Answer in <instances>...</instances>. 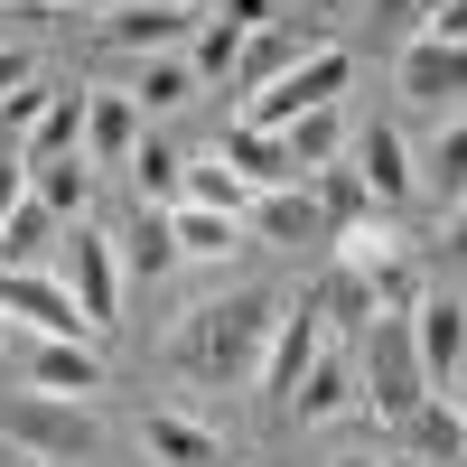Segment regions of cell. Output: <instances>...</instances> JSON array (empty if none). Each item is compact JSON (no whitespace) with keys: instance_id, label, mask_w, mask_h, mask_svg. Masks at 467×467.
Here are the masks:
<instances>
[{"instance_id":"obj_1","label":"cell","mask_w":467,"mask_h":467,"mask_svg":"<svg viewBox=\"0 0 467 467\" xmlns=\"http://www.w3.org/2000/svg\"><path fill=\"white\" fill-rule=\"evenodd\" d=\"M271 327H281V299H271V290L206 299V308H187V327H178V365L197 383H253Z\"/></svg>"},{"instance_id":"obj_2","label":"cell","mask_w":467,"mask_h":467,"mask_svg":"<svg viewBox=\"0 0 467 467\" xmlns=\"http://www.w3.org/2000/svg\"><path fill=\"white\" fill-rule=\"evenodd\" d=\"M356 374H365V411H374V420H393V431H402V420L440 393V383L420 374L411 318H374V327H365V346H356Z\"/></svg>"},{"instance_id":"obj_3","label":"cell","mask_w":467,"mask_h":467,"mask_svg":"<svg viewBox=\"0 0 467 467\" xmlns=\"http://www.w3.org/2000/svg\"><path fill=\"white\" fill-rule=\"evenodd\" d=\"M57 281L75 290V308H85V327L112 337L122 327V253H112V224H66V244H57Z\"/></svg>"},{"instance_id":"obj_4","label":"cell","mask_w":467,"mask_h":467,"mask_svg":"<svg viewBox=\"0 0 467 467\" xmlns=\"http://www.w3.org/2000/svg\"><path fill=\"white\" fill-rule=\"evenodd\" d=\"M0 431L19 440V458H37V467H75V458H94V411L85 402H57V393H10L0 402Z\"/></svg>"},{"instance_id":"obj_5","label":"cell","mask_w":467,"mask_h":467,"mask_svg":"<svg viewBox=\"0 0 467 467\" xmlns=\"http://www.w3.org/2000/svg\"><path fill=\"white\" fill-rule=\"evenodd\" d=\"M346 75H356V57H346V37H337V47L299 57V66L281 75V85L244 94V112H234V122H253V131H290L299 112H318V103H337V94H346Z\"/></svg>"},{"instance_id":"obj_6","label":"cell","mask_w":467,"mask_h":467,"mask_svg":"<svg viewBox=\"0 0 467 467\" xmlns=\"http://www.w3.org/2000/svg\"><path fill=\"white\" fill-rule=\"evenodd\" d=\"M318 47H337L327 10H308V19H271V28L244 37V57H234V85H224V94H262V85H281V75H290L299 57H318Z\"/></svg>"},{"instance_id":"obj_7","label":"cell","mask_w":467,"mask_h":467,"mask_svg":"<svg viewBox=\"0 0 467 467\" xmlns=\"http://www.w3.org/2000/svg\"><path fill=\"white\" fill-rule=\"evenodd\" d=\"M206 10H140V0H103V19H94V47L103 57H187V37H197Z\"/></svg>"},{"instance_id":"obj_8","label":"cell","mask_w":467,"mask_h":467,"mask_svg":"<svg viewBox=\"0 0 467 467\" xmlns=\"http://www.w3.org/2000/svg\"><path fill=\"white\" fill-rule=\"evenodd\" d=\"M393 85H402L420 112L458 122V112H467V47H449V37H411V47L393 57Z\"/></svg>"},{"instance_id":"obj_9","label":"cell","mask_w":467,"mask_h":467,"mask_svg":"<svg viewBox=\"0 0 467 467\" xmlns=\"http://www.w3.org/2000/svg\"><path fill=\"white\" fill-rule=\"evenodd\" d=\"M0 318L28 327V337H94L85 308H75V290L57 281V271H0Z\"/></svg>"},{"instance_id":"obj_10","label":"cell","mask_w":467,"mask_h":467,"mask_svg":"<svg viewBox=\"0 0 467 467\" xmlns=\"http://www.w3.org/2000/svg\"><path fill=\"white\" fill-rule=\"evenodd\" d=\"M318 356H327V318H318V299H290L281 327H271V346H262V374H253V383H262L271 402H290L299 374L318 365Z\"/></svg>"},{"instance_id":"obj_11","label":"cell","mask_w":467,"mask_h":467,"mask_svg":"<svg viewBox=\"0 0 467 467\" xmlns=\"http://www.w3.org/2000/svg\"><path fill=\"white\" fill-rule=\"evenodd\" d=\"M19 374H28V393H57V402L103 393V356H94V337H28V346H19Z\"/></svg>"},{"instance_id":"obj_12","label":"cell","mask_w":467,"mask_h":467,"mask_svg":"<svg viewBox=\"0 0 467 467\" xmlns=\"http://www.w3.org/2000/svg\"><path fill=\"white\" fill-rule=\"evenodd\" d=\"M346 169L374 187V206H383V215L411 206V187H420V169H411V150H402V131H393V122H365L356 140H346Z\"/></svg>"},{"instance_id":"obj_13","label":"cell","mask_w":467,"mask_h":467,"mask_svg":"<svg viewBox=\"0 0 467 467\" xmlns=\"http://www.w3.org/2000/svg\"><path fill=\"white\" fill-rule=\"evenodd\" d=\"M140 140H150V122H140L131 85H122V94H94V85H85V169H131Z\"/></svg>"},{"instance_id":"obj_14","label":"cell","mask_w":467,"mask_h":467,"mask_svg":"<svg viewBox=\"0 0 467 467\" xmlns=\"http://www.w3.org/2000/svg\"><path fill=\"white\" fill-rule=\"evenodd\" d=\"M290 411H299V431H327V420H346V411H365V374H356V356L346 346H327L318 365L299 374V393H290Z\"/></svg>"},{"instance_id":"obj_15","label":"cell","mask_w":467,"mask_h":467,"mask_svg":"<svg viewBox=\"0 0 467 467\" xmlns=\"http://www.w3.org/2000/svg\"><path fill=\"white\" fill-rule=\"evenodd\" d=\"M140 458L150 467H224V431H206L197 411H150L140 420Z\"/></svg>"},{"instance_id":"obj_16","label":"cell","mask_w":467,"mask_h":467,"mask_svg":"<svg viewBox=\"0 0 467 467\" xmlns=\"http://www.w3.org/2000/svg\"><path fill=\"white\" fill-rule=\"evenodd\" d=\"M411 346H420V374L431 383H458L467 374V308L458 299H420L411 308Z\"/></svg>"},{"instance_id":"obj_17","label":"cell","mask_w":467,"mask_h":467,"mask_svg":"<svg viewBox=\"0 0 467 467\" xmlns=\"http://www.w3.org/2000/svg\"><path fill=\"white\" fill-rule=\"evenodd\" d=\"M244 234H262V244H327V224H318V197H308V178H299V187H262V197L244 206Z\"/></svg>"},{"instance_id":"obj_18","label":"cell","mask_w":467,"mask_h":467,"mask_svg":"<svg viewBox=\"0 0 467 467\" xmlns=\"http://www.w3.org/2000/svg\"><path fill=\"white\" fill-rule=\"evenodd\" d=\"M215 160H224L234 178H244L253 197H262V187H299V178H290V150H281V131H253V122H224V140H215Z\"/></svg>"},{"instance_id":"obj_19","label":"cell","mask_w":467,"mask_h":467,"mask_svg":"<svg viewBox=\"0 0 467 467\" xmlns=\"http://www.w3.org/2000/svg\"><path fill=\"white\" fill-rule=\"evenodd\" d=\"M402 449H411L420 467H467V411H458L449 393H431V402L402 420Z\"/></svg>"},{"instance_id":"obj_20","label":"cell","mask_w":467,"mask_h":467,"mask_svg":"<svg viewBox=\"0 0 467 467\" xmlns=\"http://www.w3.org/2000/svg\"><path fill=\"white\" fill-rule=\"evenodd\" d=\"M57 244H66V215H47L37 197H19L10 224H0V271H47Z\"/></svg>"},{"instance_id":"obj_21","label":"cell","mask_w":467,"mask_h":467,"mask_svg":"<svg viewBox=\"0 0 467 467\" xmlns=\"http://www.w3.org/2000/svg\"><path fill=\"white\" fill-rule=\"evenodd\" d=\"M169 234H178V262H224L253 244L244 215H224V206H169Z\"/></svg>"},{"instance_id":"obj_22","label":"cell","mask_w":467,"mask_h":467,"mask_svg":"<svg viewBox=\"0 0 467 467\" xmlns=\"http://www.w3.org/2000/svg\"><path fill=\"white\" fill-rule=\"evenodd\" d=\"M281 150H290V178H318V169H337V160H346V112H337V103L299 112V122L281 131Z\"/></svg>"},{"instance_id":"obj_23","label":"cell","mask_w":467,"mask_h":467,"mask_svg":"<svg viewBox=\"0 0 467 467\" xmlns=\"http://www.w3.org/2000/svg\"><path fill=\"white\" fill-rule=\"evenodd\" d=\"M112 253H122V281H169V271H178V234H169V215L140 206V224L112 234Z\"/></svg>"},{"instance_id":"obj_24","label":"cell","mask_w":467,"mask_h":467,"mask_svg":"<svg viewBox=\"0 0 467 467\" xmlns=\"http://www.w3.org/2000/svg\"><path fill=\"white\" fill-rule=\"evenodd\" d=\"M28 197L47 215H66V224H85L94 215V169L85 160H28Z\"/></svg>"},{"instance_id":"obj_25","label":"cell","mask_w":467,"mask_h":467,"mask_svg":"<svg viewBox=\"0 0 467 467\" xmlns=\"http://www.w3.org/2000/svg\"><path fill=\"white\" fill-rule=\"evenodd\" d=\"M308 197H318V224H327V244H337V234H356L365 215H383V206H374V187H365L356 169H346V160L308 178Z\"/></svg>"},{"instance_id":"obj_26","label":"cell","mask_w":467,"mask_h":467,"mask_svg":"<svg viewBox=\"0 0 467 467\" xmlns=\"http://www.w3.org/2000/svg\"><path fill=\"white\" fill-rule=\"evenodd\" d=\"M19 160H85V85H57L47 122L28 131V150H19Z\"/></svg>"},{"instance_id":"obj_27","label":"cell","mask_w":467,"mask_h":467,"mask_svg":"<svg viewBox=\"0 0 467 467\" xmlns=\"http://www.w3.org/2000/svg\"><path fill=\"white\" fill-rule=\"evenodd\" d=\"M131 187H140V206H150V215L187 206V150H169V140H140V160H131Z\"/></svg>"},{"instance_id":"obj_28","label":"cell","mask_w":467,"mask_h":467,"mask_svg":"<svg viewBox=\"0 0 467 467\" xmlns=\"http://www.w3.org/2000/svg\"><path fill=\"white\" fill-rule=\"evenodd\" d=\"M402 253H411V234H402L393 215H365L356 234H337V262H346V271H365V281H374V271H393Z\"/></svg>"},{"instance_id":"obj_29","label":"cell","mask_w":467,"mask_h":467,"mask_svg":"<svg viewBox=\"0 0 467 467\" xmlns=\"http://www.w3.org/2000/svg\"><path fill=\"white\" fill-rule=\"evenodd\" d=\"M131 103H140V122H150V112L197 103V66H187V57H150V66H140V85H131Z\"/></svg>"},{"instance_id":"obj_30","label":"cell","mask_w":467,"mask_h":467,"mask_svg":"<svg viewBox=\"0 0 467 467\" xmlns=\"http://www.w3.org/2000/svg\"><path fill=\"white\" fill-rule=\"evenodd\" d=\"M308 299H318V318H327V327H374V281H365V271H346V262H337Z\"/></svg>"},{"instance_id":"obj_31","label":"cell","mask_w":467,"mask_h":467,"mask_svg":"<svg viewBox=\"0 0 467 467\" xmlns=\"http://www.w3.org/2000/svg\"><path fill=\"white\" fill-rule=\"evenodd\" d=\"M234 57H244V28H234V19H197V37H187L197 85H234Z\"/></svg>"},{"instance_id":"obj_32","label":"cell","mask_w":467,"mask_h":467,"mask_svg":"<svg viewBox=\"0 0 467 467\" xmlns=\"http://www.w3.org/2000/svg\"><path fill=\"white\" fill-rule=\"evenodd\" d=\"M420 169H431L440 206H458V197H467V112H458V122H440V140H431V160H420Z\"/></svg>"},{"instance_id":"obj_33","label":"cell","mask_w":467,"mask_h":467,"mask_svg":"<svg viewBox=\"0 0 467 467\" xmlns=\"http://www.w3.org/2000/svg\"><path fill=\"white\" fill-rule=\"evenodd\" d=\"M187 206H224V215H244V206H253V187L234 178L224 160H187Z\"/></svg>"},{"instance_id":"obj_34","label":"cell","mask_w":467,"mask_h":467,"mask_svg":"<svg viewBox=\"0 0 467 467\" xmlns=\"http://www.w3.org/2000/svg\"><path fill=\"white\" fill-rule=\"evenodd\" d=\"M47 103H57V85H47V75H28L19 94H0V140H19V150H28V131L47 122Z\"/></svg>"},{"instance_id":"obj_35","label":"cell","mask_w":467,"mask_h":467,"mask_svg":"<svg viewBox=\"0 0 467 467\" xmlns=\"http://www.w3.org/2000/svg\"><path fill=\"white\" fill-rule=\"evenodd\" d=\"M420 299H431V290H420V262H411V253H402L393 271H374V318H411Z\"/></svg>"},{"instance_id":"obj_36","label":"cell","mask_w":467,"mask_h":467,"mask_svg":"<svg viewBox=\"0 0 467 467\" xmlns=\"http://www.w3.org/2000/svg\"><path fill=\"white\" fill-rule=\"evenodd\" d=\"M420 37H449V47H467V0H431V10H420Z\"/></svg>"},{"instance_id":"obj_37","label":"cell","mask_w":467,"mask_h":467,"mask_svg":"<svg viewBox=\"0 0 467 467\" xmlns=\"http://www.w3.org/2000/svg\"><path fill=\"white\" fill-rule=\"evenodd\" d=\"M420 10H431V0H365L374 28H420Z\"/></svg>"},{"instance_id":"obj_38","label":"cell","mask_w":467,"mask_h":467,"mask_svg":"<svg viewBox=\"0 0 467 467\" xmlns=\"http://www.w3.org/2000/svg\"><path fill=\"white\" fill-rule=\"evenodd\" d=\"M28 197V160H19V150H10V160H0V224H10V206Z\"/></svg>"},{"instance_id":"obj_39","label":"cell","mask_w":467,"mask_h":467,"mask_svg":"<svg viewBox=\"0 0 467 467\" xmlns=\"http://www.w3.org/2000/svg\"><path fill=\"white\" fill-rule=\"evenodd\" d=\"M215 19H234V28H244V37H253V28H271V0H224V10H215Z\"/></svg>"},{"instance_id":"obj_40","label":"cell","mask_w":467,"mask_h":467,"mask_svg":"<svg viewBox=\"0 0 467 467\" xmlns=\"http://www.w3.org/2000/svg\"><path fill=\"white\" fill-rule=\"evenodd\" d=\"M28 75H37V57H28V47H0V94H19Z\"/></svg>"},{"instance_id":"obj_41","label":"cell","mask_w":467,"mask_h":467,"mask_svg":"<svg viewBox=\"0 0 467 467\" xmlns=\"http://www.w3.org/2000/svg\"><path fill=\"white\" fill-rule=\"evenodd\" d=\"M449 253H458V262H467V197H458V206H449Z\"/></svg>"},{"instance_id":"obj_42","label":"cell","mask_w":467,"mask_h":467,"mask_svg":"<svg viewBox=\"0 0 467 467\" xmlns=\"http://www.w3.org/2000/svg\"><path fill=\"white\" fill-rule=\"evenodd\" d=\"M140 10H197V0H140Z\"/></svg>"},{"instance_id":"obj_43","label":"cell","mask_w":467,"mask_h":467,"mask_svg":"<svg viewBox=\"0 0 467 467\" xmlns=\"http://www.w3.org/2000/svg\"><path fill=\"white\" fill-rule=\"evenodd\" d=\"M383 467H420V458H411V449H393V458H383Z\"/></svg>"},{"instance_id":"obj_44","label":"cell","mask_w":467,"mask_h":467,"mask_svg":"<svg viewBox=\"0 0 467 467\" xmlns=\"http://www.w3.org/2000/svg\"><path fill=\"white\" fill-rule=\"evenodd\" d=\"M57 10H103V0H57Z\"/></svg>"},{"instance_id":"obj_45","label":"cell","mask_w":467,"mask_h":467,"mask_svg":"<svg viewBox=\"0 0 467 467\" xmlns=\"http://www.w3.org/2000/svg\"><path fill=\"white\" fill-rule=\"evenodd\" d=\"M337 467H383V458H337Z\"/></svg>"},{"instance_id":"obj_46","label":"cell","mask_w":467,"mask_h":467,"mask_svg":"<svg viewBox=\"0 0 467 467\" xmlns=\"http://www.w3.org/2000/svg\"><path fill=\"white\" fill-rule=\"evenodd\" d=\"M449 402H458V411H467V374H458V393H449Z\"/></svg>"},{"instance_id":"obj_47","label":"cell","mask_w":467,"mask_h":467,"mask_svg":"<svg viewBox=\"0 0 467 467\" xmlns=\"http://www.w3.org/2000/svg\"><path fill=\"white\" fill-rule=\"evenodd\" d=\"M10 467H37V458H10Z\"/></svg>"},{"instance_id":"obj_48","label":"cell","mask_w":467,"mask_h":467,"mask_svg":"<svg viewBox=\"0 0 467 467\" xmlns=\"http://www.w3.org/2000/svg\"><path fill=\"white\" fill-rule=\"evenodd\" d=\"M0 337H10V318H0Z\"/></svg>"}]
</instances>
